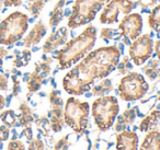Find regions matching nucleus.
<instances>
[{
  "instance_id": "nucleus-1",
  "label": "nucleus",
  "mask_w": 160,
  "mask_h": 150,
  "mask_svg": "<svg viewBox=\"0 0 160 150\" xmlns=\"http://www.w3.org/2000/svg\"><path fill=\"white\" fill-rule=\"evenodd\" d=\"M120 57L121 49L116 45L91 51L62 78V88L71 95L85 94L97 79H104L115 70Z\"/></svg>"
},
{
  "instance_id": "nucleus-2",
  "label": "nucleus",
  "mask_w": 160,
  "mask_h": 150,
  "mask_svg": "<svg viewBox=\"0 0 160 150\" xmlns=\"http://www.w3.org/2000/svg\"><path fill=\"white\" fill-rule=\"evenodd\" d=\"M97 41V28L89 24L79 35L64 44V47L56 52L58 69L70 68L92 51Z\"/></svg>"
},
{
  "instance_id": "nucleus-3",
  "label": "nucleus",
  "mask_w": 160,
  "mask_h": 150,
  "mask_svg": "<svg viewBox=\"0 0 160 150\" xmlns=\"http://www.w3.org/2000/svg\"><path fill=\"white\" fill-rule=\"evenodd\" d=\"M110 0H75L71 13L68 17L67 27L71 30L89 24Z\"/></svg>"
},
{
  "instance_id": "nucleus-4",
  "label": "nucleus",
  "mask_w": 160,
  "mask_h": 150,
  "mask_svg": "<svg viewBox=\"0 0 160 150\" xmlns=\"http://www.w3.org/2000/svg\"><path fill=\"white\" fill-rule=\"evenodd\" d=\"M120 112V105L116 97L103 95L96 99L91 106V114L99 130L105 132L113 126Z\"/></svg>"
},
{
  "instance_id": "nucleus-5",
  "label": "nucleus",
  "mask_w": 160,
  "mask_h": 150,
  "mask_svg": "<svg viewBox=\"0 0 160 150\" xmlns=\"http://www.w3.org/2000/svg\"><path fill=\"white\" fill-rule=\"evenodd\" d=\"M30 18L25 13L14 11L0 23V44L13 45L23 38L29 28Z\"/></svg>"
},
{
  "instance_id": "nucleus-6",
  "label": "nucleus",
  "mask_w": 160,
  "mask_h": 150,
  "mask_svg": "<svg viewBox=\"0 0 160 150\" xmlns=\"http://www.w3.org/2000/svg\"><path fill=\"white\" fill-rule=\"evenodd\" d=\"M90 105L73 97L67 99L64 108V121L73 132L82 134L89 126Z\"/></svg>"
},
{
  "instance_id": "nucleus-7",
  "label": "nucleus",
  "mask_w": 160,
  "mask_h": 150,
  "mask_svg": "<svg viewBox=\"0 0 160 150\" xmlns=\"http://www.w3.org/2000/svg\"><path fill=\"white\" fill-rule=\"evenodd\" d=\"M149 89L144 76L138 72H128L121 79L118 86V97L126 102L140 100Z\"/></svg>"
},
{
  "instance_id": "nucleus-8",
  "label": "nucleus",
  "mask_w": 160,
  "mask_h": 150,
  "mask_svg": "<svg viewBox=\"0 0 160 150\" xmlns=\"http://www.w3.org/2000/svg\"><path fill=\"white\" fill-rule=\"evenodd\" d=\"M144 20L139 13H128L121 20L118 25V35L115 40L121 41L126 45H129L135 38L142 34Z\"/></svg>"
},
{
  "instance_id": "nucleus-9",
  "label": "nucleus",
  "mask_w": 160,
  "mask_h": 150,
  "mask_svg": "<svg viewBox=\"0 0 160 150\" xmlns=\"http://www.w3.org/2000/svg\"><path fill=\"white\" fill-rule=\"evenodd\" d=\"M137 7L134 0H110L104 6L99 17V22L102 24H113L118 21V14H128Z\"/></svg>"
},
{
  "instance_id": "nucleus-10",
  "label": "nucleus",
  "mask_w": 160,
  "mask_h": 150,
  "mask_svg": "<svg viewBox=\"0 0 160 150\" xmlns=\"http://www.w3.org/2000/svg\"><path fill=\"white\" fill-rule=\"evenodd\" d=\"M152 53L153 41L151 34L149 33L140 34L129 44V58L133 60L136 66H142L145 62H147L151 57Z\"/></svg>"
},
{
  "instance_id": "nucleus-11",
  "label": "nucleus",
  "mask_w": 160,
  "mask_h": 150,
  "mask_svg": "<svg viewBox=\"0 0 160 150\" xmlns=\"http://www.w3.org/2000/svg\"><path fill=\"white\" fill-rule=\"evenodd\" d=\"M48 100L51 110L48 112L49 126L53 132H60L65 125L64 121V101L62 99L59 90L53 89L48 93Z\"/></svg>"
},
{
  "instance_id": "nucleus-12",
  "label": "nucleus",
  "mask_w": 160,
  "mask_h": 150,
  "mask_svg": "<svg viewBox=\"0 0 160 150\" xmlns=\"http://www.w3.org/2000/svg\"><path fill=\"white\" fill-rule=\"evenodd\" d=\"M68 35H69L68 27H60L56 31H53L48 35L47 40L45 41L44 45H43L42 47L43 53L44 54L53 53L58 47H60L62 45H64L67 42Z\"/></svg>"
},
{
  "instance_id": "nucleus-13",
  "label": "nucleus",
  "mask_w": 160,
  "mask_h": 150,
  "mask_svg": "<svg viewBox=\"0 0 160 150\" xmlns=\"http://www.w3.org/2000/svg\"><path fill=\"white\" fill-rule=\"evenodd\" d=\"M138 136L135 130H122L116 136V150H137Z\"/></svg>"
},
{
  "instance_id": "nucleus-14",
  "label": "nucleus",
  "mask_w": 160,
  "mask_h": 150,
  "mask_svg": "<svg viewBox=\"0 0 160 150\" xmlns=\"http://www.w3.org/2000/svg\"><path fill=\"white\" fill-rule=\"evenodd\" d=\"M47 32V27L45 25V23L43 21H38L35 24L33 25V28L31 29V31L29 32L25 38L23 40V45L27 48H30L32 46H35L36 44L41 42L43 38L45 36Z\"/></svg>"
},
{
  "instance_id": "nucleus-15",
  "label": "nucleus",
  "mask_w": 160,
  "mask_h": 150,
  "mask_svg": "<svg viewBox=\"0 0 160 150\" xmlns=\"http://www.w3.org/2000/svg\"><path fill=\"white\" fill-rule=\"evenodd\" d=\"M139 115V110H138V106H134V108H127L125 110L120 116L118 117V121L115 123V130L116 132H122V130L126 129L127 126H129L131 124L134 123L136 116Z\"/></svg>"
},
{
  "instance_id": "nucleus-16",
  "label": "nucleus",
  "mask_w": 160,
  "mask_h": 150,
  "mask_svg": "<svg viewBox=\"0 0 160 150\" xmlns=\"http://www.w3.org/2000/svg\"><path fill=\"white\" fill-rule=\"evenodd\" d=\"M139 150H160V130L158 128L147 132Z\"/></svg>"
},
{
  "instance_id": "nucleus-17",
  "label": "nucleus",
  "mask_w": 160,
  "mask_h": 150,
  "mask_svg": "<svg viewBox=\"0 0 160 150\" xmlns=\"http://www.w3.org/2000/svg\"><path fill=\"white\" fill-rule=\"evenodd\" d=\"M66 3H67V0H58L57 2L55 3L54 9L52 10V12L49 13V19H48L49 28L55 29V28L62 21Z\"/></svg>"
},
{
  "instance_id": "nucleus-18",
  "label": "nucleus",
  "mask_w": 160,
  "mask_h": 150,
  "mask_svg": "<svg viewBox=\"0 0 160 150\" xmlns=\"http://www.w3.org/2000/svg\"><path fill=\"white\" fill-rule=\"evenodd\" d=\"M159 121H160V111L153 110L152 112H150L147 116H145L142 119L139 126H138V129L142 132H149V130L156 128V126L159 124Z\"/></svg>"
},
{
  "instance_id": "nucleus-19",
  "label": "nucleus",
  "mask_w": 160,
  "mask_h": 150,
  "mask_svg": "<svg viewBox=\"0 0 160 150\" xmlns=\"http://www.w3.org/2000/svg\"><path fill=\"white\" fill-rule=\"evenodd\" d=\"M112 90H113L112 80L104 78L101 82H99L98 84L92 87L91 92H90V94H88V97H90V95H92V97H103V95L111 92Z\"/></svg>"
},
{
  "instance_id": "nucleus-20",
  "label": "nucleus",
  "mask_w": 160,
  "mask_h": 150,
  "mask_svg": "<svg viewBox=\"0 0 160 150\" xmlns=\"http://www.w3.org/2000/svg\"><path fill=\"white\" fill-rule=\"evenodd\" d=\"M46 82V78L43 77L41 73L34 70L32 73L29 75V79H28V89H29L30 93H34L41 89V87Z\"/></svg>"
},
{
  "instance_id": "nucleus-21",
  "label": "nucleus",
  "mask_w": 160,
  "mask_h": 150,
  "mask_svg": "<svg viewBox=\"0 0 160 150\" xmlns=\"http://www.w3.org/2000/svg\"><path fill=\"white\" fill-rule=\"evenodd\" d=\"M20 116H19V124L23 127H28L31 126L32 122L34 121L33 118V112L30 108V106L28 105L27 102H22L20 104Z\"/></svg>"
},
{
  "instance_id": "nucleus-22",
  "label": "nucleus",
  "mask_w": 160,
  "mask_h": 150,
  "mask_svg": "<svg viewBox=\"0 0 160 150\" xmlns=\"http://www.w3.org/2000/svg\"><path fill=\"white\" fill-rule=\"evenodd\" d=\"M160 60L159 59H150L144 67H142V71H144L145 75L148 77L149 80L153 81V80L157 79V77H159L160 73Z\"/></svg>"
},
{
  "instance_id": "nucleus-23",
  "label": "nucleus",
  "mask_w": 160,
  "mask_h": 150,
  "mask_svg": "<svg viewBox=\"0 0 160 150\" xmlns=\"http://www.w3.org/2000/svg\"><path fill=\"white\" fill-rule=\"evenodd\" d=\"M147 23L149 29L155 31L156 33H160V5H156L149 12Z\"/></svg>"
},
{
  "instance_id": "nucleus-24",
  "label": "nucleus",
  "mask_w": 160,
  "mask_h": 150,
  "mask_svg": "<svg viewBox=\"0 0 160 150\" xmlns=\"http://www.w3.org/2000/svg\"><path fill=\"white\" fill-rule=\"evenodd\" d=\"M45 5H46V0H28L27 8L31 13L32 18L35 19L43 11Z\"/></svg>"
},
{
  "instance_id": "nucleus-25",
  "label": "nucleus",
  "mask_w": 160,
  "mask_h": 150,
  "mask_svg": "<svg viewBox=\"0 0 160 150\" xmlns=\"http://www.w3.org/2000/svg\"><path fill=\"white\" fill-rule=\"evenodd\" d=\"M16 59L13 60V65L16 67H23L29 64L31 59V52L29 49H24L22 52H16Z\"/></svg>"
},
{
  "instance_id": "nucleus-26",
  "label": "nucleus",
  "mask_w": 160,
  "mask_h": 150,
  "mask_svg": "<svg viewBox=\"0 0 160 150\" xmlns=\"http://www.w3.org/2000/svg\"><path fill=\"white\" fill-rule=\"evenodd\" d=\"M116 69H118V72L120 75H126L129 71L133 69V65L131 62V58L127 57V56H124L123 59L121 62H118V66H116Z\"/></svg>"
},
{
  "instance_id": "nucleus-27",
  "label": "nucleus",
  "mask_w": 160,
  "mask_h": 150,
  "mask_svg": "<svg viewBox=\"0 0 160 150\" xmlns=\"http://www.w3.org/2000/svg\"><path fill=\"white\" fill-rule=\"evenodd\" d=\"M0 118H1V121H2L3 123L6 124V126H8V127H12V126H14L17 123L16 113L12 110H7V111H5V112H2L1 115H0Z\"/></svg>"
},
{
  "instance_id": "nucleus-28",
  "label": "nucleus",
  "mask_w": 160,
  "mask_h": 150,
  "mask_svg": "<svg viewBox=\"0 0 160 150\" xmlns=\"http://www.w3.org/2000/svg\"><path fill=\"white\" fill-rule=\"evenodd\" d=\"M115 35H118V30L112 29V28H103L100 31V38L105 42L113 40Z\"/></svg>"
},
{
  "instance_id": "nucleus-29",
  "label": "nucleus",
  "mask_w": 160,
  "mask_h": 150,
  "mask_svg": "<svg viewBox=\"0 0 160 150\" xmlns=\"http://www.w3.org/2000/svg\"><path fill=\"white\" fill-rule=\"evenodd\" d=\"M159 0H137L136 3H137V7H139L142 9V12H148L149 8L155 7L158 3Z\"/></svg>"
},
{
  "instance_id": "nucleus-30",
  "label": "nucleus",
  "mask_w": 160,
  "mask_h": 150,
  "mask_svg": "<svg viewBox=\"0 0 160 150\" xmlns=\"http://www.w3.org/2000/svg\"><path fill=\"white\" fill-rule=\"evenodd\" d=\"M69 147V142H68V136L62 137V139L56 142L55 145V149L54 150H67Z\"/></svg>"
},
{
  "instance_id": "nucleus-31",
  "label": "nucleus",
  "mask_w": 160,
  "mask_h": 150,
  "mask_svg": "<svg viewBox=\"0 0 160 150\" xmlns=\"http://www.w3.org/2000/svg\"><path fill=\"white\" fill-rule=\"evenodd\" d=\"M0 6H3L6 8L20 7L22 6V0H0Z\"/></svg>"
},
{
  "instance_id": "nucleus-32",
  "label": "nucleus",
  "mask_w": 160,
  "mask_h": 150,
  "mask_svg": "<svg viewBox=\"0 0 160 150\" xmlns=\"http://www.w3.org/2000/svg\"><path fill=\"white\" fill-rule=\"evenodd\" d=\"M29 150H44V143L41 139H34L31 140L29 146Z\"/></svg>"
},
{
  "instance_id": "nucleus-33",
  "label": "nucleus",
  "mask_w": 160,
  "mask_h": 150,
  "mask_svg": "<svg viewBox=\"0 0 160 150\" xmlns=\"http://www.w3.org/2000/svg\"><path fill=\"white\" fill-rule=\"evenodd\" d=\"M8 150H24V145L19 140H13L9 143Z\"/></svg>"
},
{
  "instance_id": "nucleus-34",
  "label": "nucleus",
  "mask_w": 160,
  "mask_h": 150,
  "mask_svg": "<svg viewBox=\"0 0 160 150\" xmlns=\"http://www.w3.org/2000/svg\"><path fill=\"white\" fill-rule=\"evenodd\" d=\"M9 137V129L8 126H0V142L5 141Z\"/></svg>"
},
{
  "instance_id": "nucleus-35",
  "label": "nucleus",
  "mask_w": 160,
  "mask_h": 150,
  "mask_svg": "<svg viewBox=\"0 0 160 150\" xmlns=\"http://www.w3.org/2000/svg\"><path fill=\"white\" fill-rule=\"evenodd\" d=\"M0 90L7 91L8 90V78L7 76L0 73Z\"/></svg>"
},
{
  "instance_id": "nucleus-36",
  "label": "nucleus",
  "mask_w": 160,
  "mask_h": 150,
  "mask_svg": "<svg viewBox=\"0 0 160 150\" xmlns=\"http://www.w3.org/2000/svg\"><path fill=\"white\" fill-rule=\"evenodd\" d=\"M20 91V81L17 79V77H13V95H18Z\"/></svg>"
},
{
  "instance_id": "nucleus-37",
  "label": "nucleus",
  "mask_w": 160,
  "mask_h": 150,
  "mask_svg": "<svg viewBox=\"0 0 160 150\" xmlns=\"http://www.w3.org/2000/svg\"><path fill=\"white\" fill-rule=\"evenodd\" d=\"M153 51H155L156 56L158 57V59L160 60V40H158L155 43V46H153Z\"/></svg>"
},
{
  "instance_id": "nucleus-38",
  "label": "nucleus",
  "mask_w": 160,
  "mask_h": 150,
  "mask_svg": "<svg viewBox=\"0 0 160 150\" xmlns=\"http://www.w3.org/2000/svg\"><path fill=\"white\" fill-rule=\"evenodd\" d=\"M8 55V51L3 47H0V68L2 66V58Z\"/></svg>"
},
{
  "instance_id": "nucleus-39",
  "label": "nucleus",
  "mask_w": 160,
  "mask_h": 150,
  "mask_svg": "<svg viewBox=\"0 0 160 150\" xmlns=\"http://www.w3.org/2000/svg\"><path fill=\"white\" fill-rule=\"evenodd\" d=\"M5 105H6V99L2 95H0V110H2Z\"/></svg>"
},
{
  "instance_id": "nucleus-40",
  "label": "nucleus",
  "mask_w": 160,
  "mask_h": 150,
  "mask_svg": "<svg viewBox=\"0 0 160 150\" xmlns=\"http://www.w3.org/2000/svg\"><path fill=\"white\" fill-rule=\"evenodd\" d=\"M158 101H160V93L158 94Z\"/></svg>"
},
{
  "instance_id": "nucleus-41",
  "label": "nucleus",
  "mask_w": 160,
  "mask_h": 150,
  "mask_svg": "<svg viewBox=\"0 0 160 150\" xmlns=\"http://www.w3.org/2000/svg\"><path fill=\"white\" fill-rule=\"evenodd\" d=\"M70 1H72V0H67V2H70Z\"/></svg>"
},
{
  "instance_id": "nucleus-42",
  "label": "nucleus",
  "mask_w": 160,
  "mask_h": 150,
  "mask_svg": "<svg viewBox=\"0 0 160 150\" xmlns=\"http://www.w3.org/2000/svg\"><path fill=\"white\" fill-rule=\"evenodd\" d=\"M159 80H160V73H159Z\"/></svg>"
}]
</instances>
